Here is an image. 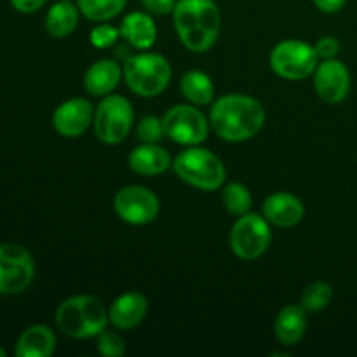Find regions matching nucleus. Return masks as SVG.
<instances>
[{"label":"nucleus","instance_id":"obj_33","mask_svg":"<svg viewBox=\"0 0 357 357\" xmlns=\"http://www.w3.org/2000/svg\"><path fill=\"white\" fill-rule=\"evenodd\" d=\"M7 356V351L3 347H0V357H6Z\"/></svg>","mask_w":357,"mask_h":357},{"label":"nucleus","instance_id":"obj_19","mask_svg":"<svg viewBox=\"0 0 357 357\" xmlns=\"http://www.w3.org/2000/svg\"><path fill=\"white\" fill-rule=\"evenodd\" d=\"M56 349V335L47 324H33L20 335L14 354L17 357H49Z\"/></svg>","mask_w":357,"mask_h":357},{"label":"nucleus","instance_id":"obj_11","mask_svg":"<svg viewBox=\"0 0 357 357\" xmlns=\"http://www.w3.org/2000/svg\"><path fill=\"white\" fill-rule=\"evenodd\" d=\"M114 209L122 222L129 225H149L159 216V197L142 185L121 188L114 199Z\"/></svg>","mask_w":357,"mask_h":357},{"label":"nucleus","instance_id":"obj_8","mask_svg":"<svg viewBox=\"0 0 357 357\" xmlns=\"http://www.w3.org/2000/svg\"><path fill=\"white\" fill-rule=\"evenodd\" d=\"M272 243L271 223L258 213L239 216L230 230V250L237 258L251 261L267 253Z\"/></svg>","mask_w":357,"mask_h":357},{"label":"nucleus","instance_id":"obj_31","mask_svg":"<svg viewBox=\"0 0 357 357\" xmlns=\"http://www.w3.org/2000/svg\"><path fill=\"white\" fill-rule=\"evenodd\" d=\"M47 0H10L14 9L17 13H23V14H31V13H37Z\"/></svg>","mask_w":357,"mask_h":357},{"label":"nucleus","instance_id":"obj_10","mask_svg":"<svg viewBox=\"0 0 357 357\" xmlns=\"http://www.w3.org/2000/svg\"><path fill=\"white\" fill-rule=\"evenodd\" d=\"M35 278V261L23 246L0 244V295L24 291Z\"/></svg>","mask_w":357,"mask_h":357},{"label":"nucleus","instance_id":"obj_24","mask_svg":"<svg viewBox=\"0 0 357 357\" xmlns=\"http://www.w3.org/2000/svg\"><path fill=\"white\" fill-rule=\"evenodd\" d=\"M222 202L230 215L243 216L246 213H250L251 204H253V197H251V192L246 185L239 183V181H234V183H229L223 187Z\"/></svg>","mask_w":357,"mask_h":357},{"label":"nucleus","instance_id":"obj_9","mask_svg":"<svg viewBox=\"0 0 357 357\" xmlns=\"http://www.w3.org/2000/svg\"><path fill=\"white\" fill-rule=\"evenodd\" d=\"M166 138L180 145H201L208 139L209 122L194 105H174L162 117Z\"/></svg>","mask_w":357,"mask_h":357},{"label":"nucleus","instance_id":"obj_32","mask_svg":"<svg viewBox=\"0 0 357 357\" xmlns=\"http://www.w3.org/2000/svg\"><path fill=\"white\" fill-rule=\"evenodd\" d=\"M314 6L321 10V13H326V14H335L345 6L347 0H312Z\"/></svg>","mask_w":357,"mask_h":357},{"label":"nucleus","instance_id":"obj_30","mask_svg":"<svg viewBox=\"0 0 357 357\" xmlns=\"http://www.w3.org/2000/svg\"><path fill=\"white\" fill-rule=\"evenodd\" d=\"M178 0H142L143 9L152 16H166L173 14Z\"/></svg>","mask_w":357,"mask_h":357},{"label":"nucleus","instance_id":"obj_22","mask_svg":"<svg viewBox=\"0 0 357 357\" xmlns=\"http://www.w3.org/2000/svg\"><path fill=\"white\" fill-rule=\"evenodd\" d=\"M181 93L192 105H209L215 98V84L208 73L201 70H188L181 77Z\"/></svg>","mask_w":357,"mask_h":357},{"label":"nucleus","instance_id":"obj_2","mask_svg":"<svg viewBox=\"0 0 357 357\" xmlns=\"http://www.w3.org/2000/svg\"><path fill=\"white\" fill-rule=\"evenodd\" d=\"M173 23L181 44L192 52H206L216 44L222 13L215 0H178Z\"/></svg>","mask_w":357,"mask_h":357},{"label":"nucleus","instance_id":"obj_15","mask_svg":"<svg viewBox=\"0 0 357 357\" xmlns=\"http://www.w3.org/2000/svg\"><path fill=\"white\" fill-rule=\"evenodd\" d=\"M149 312V300L138 291H129L117 296L108 309L110 324L115 330H132L145 319Z\"/></svg>","mask_w":357,"mask_h":357},{"label":"nucleus","instance_id":"obj_13","mask_svg":"<svg viewBox=\"0 0 357 357\" xmlns=\"http://www.w3.org/2000/svg\"><path fill=\"white\" fill-rule=\"evenodd\" d=\"M94 119V107L86 98H72L59 105L52 114V126L65 138H79Z\"/></svg>","mask_w":357,"mask_h":357},{"label":"nucleus","instance_id":"obj_3","mask_svg":"<svg viewBox=\"0 0 357 357\" xmlns=\"http://www.w3.org/2000/svg\"><path fill=\"white\" fill-rule=\"evenodd\" d=\"M56 324L70 338H94L107 330L110 317L103 302L93 295H73L56 309Z\"/></svg>","mask_w":357,"mask_h":357},{"label":"nucleus","instance_id":"obj_28","mask_svg":"<svg viewBox=\"0 0 357 357\" xmlns=\"http://www.w3.org/2000/svg\"><path fill=\"white\" fill-rule=\"evenodd\" d=\"M119 37H121V30H117L112 24H98V26H94L91 30L89 40L94 47L107 49L110 45H114Z\"/></svg>","mask_w":357,"mask_h":357},{"label":"nucleus","instance_id":"obj_18","mask_svg":"<svg viewBox=\"0 0 357 357\" xmlns=\"http://www.w3.org/2000/svg\"><path fill=\"white\" fill-rule=\"evenodd\" d=\"M121 37H124L132 47L139 51H146L155 44L157 26L152 14L146 10H135L124 17L121 24Z\"/></svg>","mask_w":357,"mask_h":357},{"label":"nucleus","instance_id":"obj_7","mask_svg":"<svg viewBox=\"0 0 357 357\" xmlns=\"http://www.w3.org/2000/svg\"><path fill=\"white\" fill-rule=\"evenodd\" d=\"M271 68L284 80H303L316 72L319 56L316 47L303 40L289 38L274 45L271 52Z\"/></svg>","mask_w":357,"mask_h":357},{"label":"nucleus","instance_id":"obj_20","mask_svg":"<svg viewBox=\"0 0 357 357\" xmlns=\"http://www.w3.org/2000/svg\"><path fill=\"white\" fill-rule=\"evenodd\" d=\"M307 310L302 305H286L274 321V335L282 345H296L307 331Z\"/></svg>","mask_w":357,"mask_h":357},{"label":"nucleus","instance_id":"obj_4","mask_svg":"<svg viewBox=\"0 0 357 357\" xmlns=\"http://www.w3.org/2000/svg\"><path fill=\"white\" fill-rule=\"evenodd\" d=\"M173 169L180 180L199 190H218L225 183L227 171L222 159L211 150L194 145L178 153L173 160Z\"/></svg>","mask_w":357,"mask_h":357},{"label":"nucleus","instance_id":"obj_29","mask_svg":"<svg viewBox=\"0 0 357 357\" xmlns=\"http://www.w3.org/2000/svg\"><path fill=\"white\" fill-rule=\"evenodd\" d=\"M316 52L321 59H331L340 52V40L337 37H323L316 42Z\"/></svg>","mask_w":357,"mask_h":357},{"label":"nucleus","instance_id":"obj_27","mask_svg":"<svg viewBox=\"0 0 357 357\" xmlns=\"http://www.w3.org/2000/svg\"><path fill=\"white\" fill-rule=\"evenodd\" d=\"M96 347L101 356L119 357V356H124L126 342L122 340L121 335L115 333V331L103 330L100 335H98Z\"/></svg>","mask_w":357,"mask_h":357},{"label":"nucleus","instance_id":"obj_26","mask_svg":"<svg viewBox=\"0 0 357 357\" xmlns=\"http://www.w3.org/2000/svg\"><path fill=\"white\" fill-rule=\"evenodd\" d=\"M136 136L142 143H159L166 136L162 119L155 117V115L143 117L136 128Z\"/></svg>","mask_w":357,"mask_h":357},{"label":"nucleus","instance_id":"obj_1","mask_svg":"<svg viewBox=\"0 0 357 357\" xmlns=\"http://www.w3.org/2000/svg\"><path fill=\"white\" fill-rule=\"evenodd\" d=\"M265 108L257 98L248 94H225L213 103L209 124L213 131L229 143L251 139L265 126Z\"/></svg>","mask_w":357,"mask_h":357},{"label":"nucleus","instance_id":"obj_16","mask_svg":"<svg viewBox=\"0 0 357 357\" xmlns=\"http://www.w3.org/2000/svg\"><path fill=\"white\" fill-rule=\"evenodd\" d=\"M124 70L115 59H98L84 75V87L91 96H108L121 84Z\"/></svg>","mask_w":357,"mask_h":357},{"label":"nucleus","instance_id":"obj_23","mask_svg":"<svg viewBox=\"0 0 357 357\" xmlns=\"http://www.w3.org/2000/svg\"><path fill=\"white\" fill-rule=\"evenodd\" d=\"M128 0H77L80 14L94 23H105L124 10Z\"/></svg>","mask_w":357,"mask_h":357},{"label":"nucleus","instance_id":"obj_25","mask_svg":"<svg viewBox=\"0 0 357 357\" xmlns=\"http://www.w3.org/2000/svg\"><path fill=\"white\" fill-rule=\"evenodd\" d=\"M331 298H333L331 286L324 281H316L303 289L302 296H300V305L307 312H319L330 305Z\"/></svg>","mask_w":357,"mask_h":357},{"label":"nucleus","instance_id":"obj_5","mask_svg":"<svg viewBox=\"0 0 357 357\" xmlns=\"http://www.w3.org/2000/svg\"><path fill=\"white\" fill-rule=\"evenodd\" d=\"M124 80L129 89L142 98H155L169 86V61L157 52H139L129 56L124 66Z\"/></svg>","mask_w":357,"mask_h":357},{"label":"nucleus","instance_id":"obj_6","mask_svg":"<svg viewBox=\"0 0 357 357\" xmlns=\"http://www.w3.org/2000/svg\"><path fill=\"white\" fill-rule=\"evenodd\" d=\"M135 124V110L128 98L121 94L103 96L94 110L93 129L105 145H119L128 138Z\"/></svg>","mask_w":357,"mask_h":357},{"label":"nucleus","instance_id":"obj_14","mask_svg":"<svg viewBox=\"0 0 357 357\" xmlns=\"http://www.w3.org/2000/svg\"><path fill=\"white\" fill-rule=\"evenodd\" d=\"M264 216L278 229H289L302 222L305 216V206L302 199L289 192H275L265 199Z\"/></svg>","mask_w":357,"mask_h":357},{"label":"nucleus","instance_id":"obj_21","mask_svg":"<svg viewBox=\"0 0 357 357\" xmlns=\"http://www.w3.org/2000/svg\"><path fill=\"white\" fill-rule=\"evenodd\" d=\"M80 10L70 0H59L45 14V31L52 38H65L75 31L79 24Z\"/></svg>","mask_w":357,"mask_h":357},{"label":"nucleus","instance_id":"obj_17","mask_svg":"<svg viewBox=\"0 0 357 357\" xmlns=\"http://www.w3.org/2000/svg\"><path fill=\"white\" fill-rule=\"evenodd\" d=\"M129 167L142 176H159L173 166L169 152L157 143H143L129 153Z\"/></svg>","mask_w":357,"mask_h":357},{"label":"nucleus","instance_id":"obj_12","mask_svg":"<svg viewBox=\"0 0 357 357\" xmlns=\"http://www.w3.org/2000/svg\"><path fill=\"white\" fill-rule=\"evenodd\" d=\"M312 77L317 98L324 103L337 105L347 98L351 89V72L340 59H323Z\"/></svg>","mask_w":357,"mask_h":357}]
</instances>
